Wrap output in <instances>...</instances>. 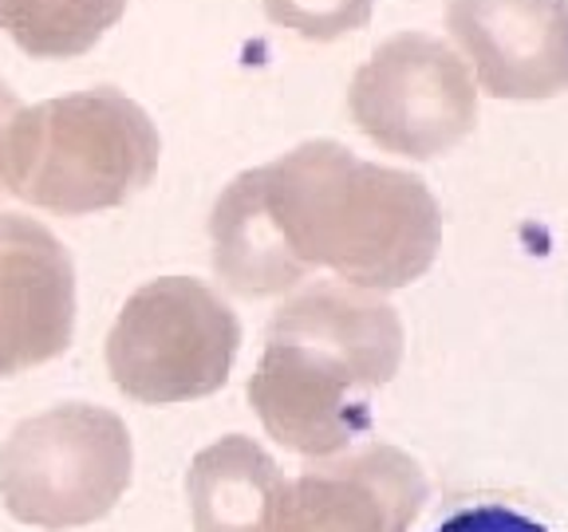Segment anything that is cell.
Wrapping results in <instances>:
<instances>
[{
  "instance_id": "obj_1",
  "label": "cell",
  "mask_w": 568,
  "mask_h": 532,
  "mask_svg": "<svg viewBox=\"0 0 568 532\" xmlns=\"http://www.w3.org/2000/svg\"><path fill=\"white\" fill-rule=\"evenodd\" d=\"M213 273L230 293L281 296L312 268L367 293L415 284L443 248V209L423 177L332 139L245 170L210 213Z\"/></svg>"
},
{
  "instance_id": "obj_2",
  "label": "cell",
  "mask_w": 568,
  "mask_h": 532,
  "mask_svg": "<svg viewBox=\"0 0 568 532\" xmlns=\"http://www.w3.org/2000/svg\"><path fill=\"white\" fill-rule=\"evenodd\" d=\"M403 347V319L379 293L320 280L276 308L248 402L284 450L332 458L372 430V395L399 375Z\"/></svg>"
},
{
  "instance_id": "obj_3",
  "label": "cell",
  "mask_w": 568,
  "mask_h": 532,
  "mask_svg": "<svg viewBox=\"0 0 568 532\" xmlns=\"http://www.w3.org/2000/svg\"><path fill=\"white\" fill-rule=\"evenodd\" d=\"M162 139L151 115L115 88L20 106L9 134L4 190L36 209L88 217L151 186Z\"/></svg>"
},
{
  "instance_id": "obj_4",
  "label": "cell",
  "mask_w": 568,
  "mask_h": 532,
  "mask_svg": "<svg viewBox=\"0 0 568 532\" xmlns=\"http://www.w3.org/2000/svg\"><path fill=\"white\" fill-rule=\"evenodd\" d=\"M131 466V434L115 410L63 402L12 430L0 450V497L32 529H83L119 505Z\"/></svg>"
},
{
  "instance_id": "obj_5",
  "label": "cell",
  "mask_w": 568,
  "mask_h": 532,
  "mask_svg": "<svg viewBox=\"0 0 568 532\" xmlns=\"http://www.w3.org/2000/svg\"><path fill=\"white\" fill-rule=\"evenodd\" d=\"M241 319L210 284L162 276L123 304L106 336V371L146 407L194 402L230 382Z\"/></svg>"
},
{
  "instance_id": "obj_6",
  "label": "cell",
  "mask_w": 568,
  "mask_h": 532,
  "mask_svg": "<svg viewBox=\"0 0 568 532\" xmlns=\"http://www.w3.org/2000/svg\"><path fill=\"white\" fill-rule=\"evenodd\" d=\"M355 126L390 154L438 158L478 123V83L438 35L399 32L355 71L347 91Z\"/></svg>"
},
{
  "instance_id": "obj_7",
  "label": "cell",
  "mask_w": 568,
  "mask_h": 532,
  "mask_svg": "<svg viewBox=\"0 0 568 532\" xmlns=\"http://www.w3.org/2000/svg\"><path fill=\"white\" fill-rule=\"evenodd\" d=\"M446 28L486 95L532 103L568 91V0H450Z\"/></svg>"
},
{
  "instance_id": "obj_8",
  "label": "cell",
  "mask_w": 568,
  "mask_h": 532,
  "mask_svg": "<svg viewBox=\"0 0 568 532\" xmlns=\"http://www.w3.org/2000/svg\"><path fill=\"white\" fill-rule=\"evenodd\" d=\"M75 336V265L48 225L0 213V379L63 355Z\"/></svg>"
},
{
  "instance_id": "obj_9",
  "label": "cell",
  "mask_w": 568,
  "mask_h": 532,
  "mask_svg": "<svg viewBox=\"0 0 568 532\" xmlns=\"http://www.w3.org/2000/svg\"><path fill=\"white\" fill-rule=\"evenodd\" d=\"M430 485L410 453L372 442L293 481L288 532H410Z\"/></svg>"
},
{
  "instance_id": "obj_10",
  "label": "cell",
  "mask_w": 568,
  "mask_h": 532,
  "mask_svg": "<svg viewBox=\"0 0 568 532\" xmlns=\"http://www.w3.org/2000/svg\"><path fill=\"white\" fill-rule=\"evenodd\" d=\"M194 532H288L293 481L253 438L205 446L186 473Z\"/></svg>"
},
{
  "instance_id": "obj_11",
  "label": "cell",
  "mask_w": 568,
  "mask_h": 532,
  "mask_svg": "<svg viewBox=\"0 0 568 532\" xmlns=\"http://www.w3.org/2000/svg\"><path fill=\"white\" fill-rule=\"evenodd\" d=\"M126 0H0V28L32 60H75L91 52Z\"/></svg>"
},
{
  "instance_id": "obj_12",
  "label": "cell",
  "mask_w": 568,
  "mask_h": 532,
  "mask_svg": "<svg viewBox=\"0 0 568 532\" xmlns=\"http://www.w3.org/2000/svg\"><path fill=\"white\" fill-rule=\"evenodd\" d=\"M261 4L276 28H288L312 44L359 32L375 12V0H261Z\"/></svg>"
},
{
  "instance_id": "obj_13",
  "label": "cell",
  "mask_w": 568,
  "mask_h": 532,
  "mask_svg": "<svg viewBox=\"0 0 568 532\" xmlns=\"http://www.w3.org/2000/svg\"><path fill=\"white\" fill-rule=\"evenodd\" d=\"M435 532H549L541 521H532V516L517 513L509 505H470V509H458L450 513Z\"/></svg>"
},
{
  "instance_id": "obj_14",
  "label": "cell",
  "mask_w": 568,
  "mask_h": 532,
  "mask_svg": "<svg viewBox=\"0 0 568 532\" xmlns=\"http://www.w3.org/2000/svg\"><path fill=\"white\" fill-rule=\"evenodd\" d=\"M20 99L9 83H0V190H4V162H9V134H12V123L20 115Z\"/></svg>"
}]
</instances>
